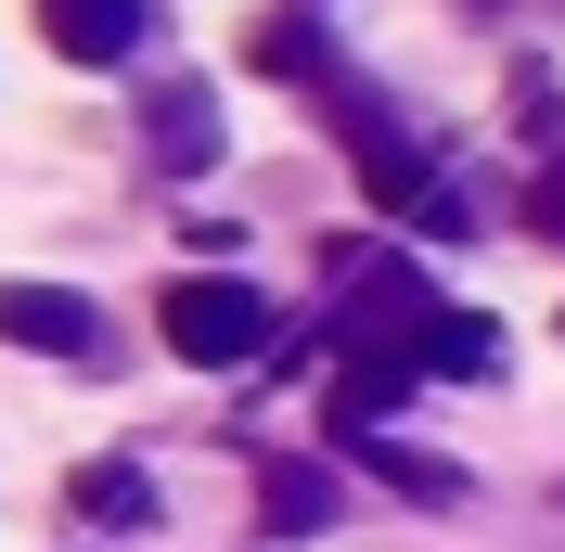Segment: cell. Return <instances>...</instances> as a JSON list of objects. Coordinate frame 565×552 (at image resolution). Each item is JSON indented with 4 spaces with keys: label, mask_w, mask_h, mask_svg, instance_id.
<instances>
[{
    "label": "cell",
    "mask_w": 565,
    "mask_h": 552,
    "mask_svg": "<svg viewBox=\"0 0 565 552\" xmlns=\"http://www.w3.org/2000/svg\"><path fill=\"white\" fill-rule=\"evenodd\" d=\"M65 501H77L90 527H154V476H141L129 449H104V463H77V476H65Z\"/></svg>",
    "instance_id": "10"
},
{
    "label": "cell",
    "mask_w": 565,
    "mask_h": 552,
    "mask_svg": "<svg viewBox=\"0 0 565 552\" xmlns=\"http://www.w3.org/2000/svg\"><path fill=\"white\" fill-rule=\"evenodd\" d=\"M348 514V476L321 449H257V540H321Z\"/></svg>",
    "instance_id": "4"
},
{
    "label": "cell",
    "mask_w": 565,
    "mask_h": 552,
    "mask_svg": "<svg viewBox=\"0 0 565 552\" xmlns=\"http://www.w3.org/2000/svg\"><path fill=\"white\" fill-rule=\"evenodd\" d=\"M154 335H168L193 373H245V360H270V296H257L245 270H180L168 296H154Z\"/></svg>",
    "instance_id": "1"
},
{
    "label": "cell",
    "mask_w": 565,
    "mask_h": 552,
    "mask_svg": "<svg viewBox=\"0 0 565 552\" xmlns=\"http://www.w3.org/2000/svg\"><path fill=\"white\" fill-rule=\"evenodd\" d=\"M141 155H154V180H206L218 168V91L206 77H154L141 91Z\"/></svg>",
    "instance_id": "5"
},
{
    "label": "cell",
    "mask_w": 565,
    "mask_h": 552,
    "mask_svg": "<svg viewBox=\"0 0 565 552\" xmlns=\"http://www.w3.org/2000/svg\"><path fill=\"white\" fill-rule=\"evenodd\" d=\"M424 373H501V321L437 309V335H424Z\"/></svg>",
    "instance_id": "11"
},
{
    "label": "cell",
    "mask_w": 565,
    "mask_h": 552,
    "mask_svg": "<svg viewBox=\"0 0 565 552\" xmlns=\"http://www.w3.org/2000/svg\"><path fill=\"white\" fill-rule=\"evenodd\" d=\"M0 347H26V360H77V373H104V360H116L104 309H90L77 283H0Z\"/></svg>",
    "instance_id": "3"
},
{
    "label": "cell",
    "mask_w": 565,
    "mask_h": 552,
    "mask_svg": "<svg viewBox=\"0 0 565 552\" xmlns=\"http://www.w3.org/2000/svg\"><path fill=\"white\" fill-rule=\"evenodd\" d=\"M245 65L282 77V91H334V39H321V0H270V13H245Z\"/></svg>",
    "instance_id": "6"
},
{
    "label": "cell",
    "mask_w": 565,
    "mask_h": 552,
    "mask_svg": "<svg viewBox=\"0 0 565 552\" xmlns=\"http://www.w3.org/2000/svg\"><path fill=\"white\" fill-rule=\"evenodd\" d=\"M321 116H334V141H348V168H360V193L386 219H412L424 193H437V168H424V141H412V116L386 104V91H360V77H334L321 91Z\"/></svg>",
    "instance_id": "2"
},
{
    "label": "cell",
    "mask_w": 565,
    "mask_h": 552,
    "mask_svg": "<svg viewBox=\"0 0 565 552\" xmlns=\"http://www.w3.org/2000/svg\"><path fill=\"white\" fill-rule=\"evenodd\" d=\"M412 385H424L412 360H386V347H348V360H334V385H321V437H360V424H386Z\"/></svg>",
    "instance_id": "8"
},
{
    "label": "cell",
    "mask_w": 565,
    "mask_h": 552,
    "mask_svg": "<svg viewBox=\"0 0 565 552\" xmlns=\"http://www.w3.org/2000/svg\"><path fill=\"white\" fill-rule=\"evenodd\" d=\"M334 463H360V476H386L398 501H424V514H450V501H462V463H437V449L386 437V424H360V437H334Z\"/></svg>",
    "instance_id": "9"
},
{
    "label": "cell",
    "mask_w": 565,
    "mask_h": 552,
    "mask_svg": "<svg viewBox=\"0 0 565 552\" xmlns=\"http://www.w3.org/2000/svg\"><path fill=\"white\" fill-rule=\"evenodd\" d=\"M39 39L65 65H129L141 39H154V0H39Z\"/></svg>",
    "instance_id": "7"
},
{
    "label": "cell",
    "mask_w": 565,
    "mask_h": 552,
    "mask_svg": "<svg viewBox=\"0 0 565 552\" xmlns=\"http://www.w3.org/2000/svg\"><path fill=\"white\" fill-rule=\"evenodd\" d=\"M527 232H540V244H565V168H540V193H527Z\"/></svg>",
    "instance_id": "12"
}]
</instances>
